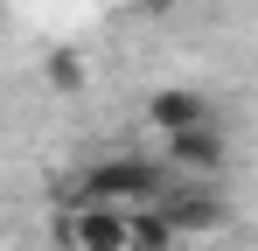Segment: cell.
Returning a JSON list of instances; mask_svg holds the SVG:
<instances>
[{"instance_id":"6da1fadb","label":"cell","mask_w":258,"mask_h":251,"mask_svg":"<svg viewBox=\"0 0 258 251\" xmlns=\"http://www.w3.org/2000/svg\"><path fill=\"white\" fill-rule=\"evenodd\" d=\"M174 174L161 161H140V154H112V161H98L84 174V189H77V203H119V209H147L161 203V189H168Z\"/></svg>"},{"instance_id":"7a4b0ae2","label":"cell","mask_w":258,"mask_h":251,"mask_svg":"<svg viewBox=\"0 0 258 251\" xmlns=\"http://www.w3.org/2000/svg\"><path fill=\"white\" fill-rule=\"evenodd\" d=\"M56 244L63 251H133V216L119 203H77L56 223Z\"/></svg>"},{"instance_id":"3957f363","label":"cell","mask_w":258,"mask_h":251,"mask_svg":"<svg viewBox=\"0 0 258 251\" xmlns=\"http://www.w3.org/2000/svg\"><path fill=\"white\" fill-rule=\"evenodd\" d=\"M223 161H230V140H223V126L203 119V126H181V133H168V174H188V181H210V174H223Z\"/></svg>"},{"instance_id":"277c9868","label":"cell","mask_w":258,"mask_h":251,"mask_svg":"<svg viewBox=\"0 0 258 251\" xmlns=\"http://www.w3.org/2000/svg\"><path fill=\"white\" fill-rule=\"evenodd\" d=\"M154 209L174 223V237H210L216 223H223V196H216L210 181H168Z\"/></svg>"},{"instance_id":"5b68a950","label":"cell","mask_w":258,"mask_h":251,"mask_svg":"<svg viewBox=\"0 0 258 251\" xmlns=\"http://www.w3.org/2000/svg\"><path fill=\"white\" fill-rule=\"evenodd\" d=\"M203 119H210V98H203V91H181V84H174V91H154V98H147V126H154L161 140L181 133V126H203Z\"/></svg>"},{"instance_id":"8992f818","label":"cell","mask_w":258,"mask_h":251,"mask_svg":"<svg viewBox=\"0 0 258 251\" xmlns=\"http://www.w3.org/2000/svg\"><path fill=\"white\" fill-rule=\"evenodd\" d=\"M126 216H133V251H174V244H181L174 223H168L154 203H147V209H126Z\"/></svg>"},{"instance_id":"52a82bcc","label":"cell","mask_w":258,"mask_h":251,"mask_svg":"<svg viewBox=\"0 0 258 251\" xmlns=\"http://www.w3.org/2000/svg\"><path fill=\"white\" fill-rule=\"evenodd\" d=\"M42 77H49V91H84V56H77V49H49Z\"/></svg>"},{"instance_id":"ba28073f","label":"cell","mask_w":258,"mask_h":251,"mask_svg":"<svg viewBox=\"0 0 258 251\" xmlns=\"http://www.w3.org/2000/svg\"><path fill=\"white\" fill-rule=\"evenodd\" d=\"M133 7H140V14H174L181 0H133Z\"/></svg>"}]
</instances>
